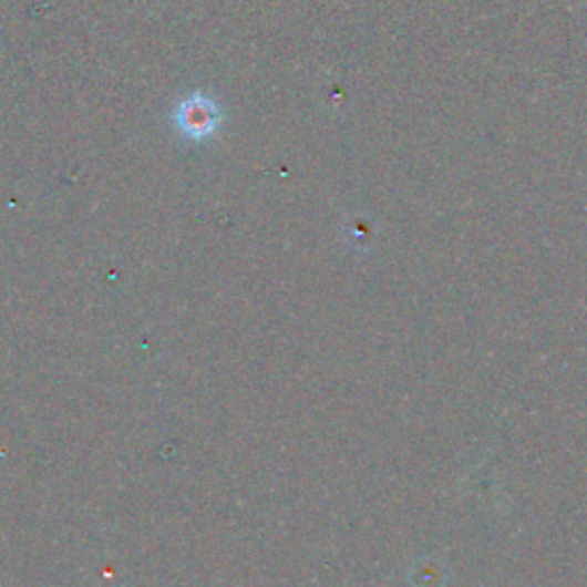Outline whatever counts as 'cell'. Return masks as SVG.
Masks as SVG:
<instances>
[{
    "label": "cell",
    "instance_id": "1",
    "mask_svg": "<svg viewBox=\"0 0 587 587\" xmlns=\"http://www.w3.org/2000/svg\"><path fill=\"white\" fill-rule=\"evenodd\" d=\"M220 120H223V113L205 94L188 96V100H184L175 113V122L179 126V132L195 141L214 134Z\"/></svg>",
    "mask_w": 587,
    "mask_h": 587
}]
</instances>
